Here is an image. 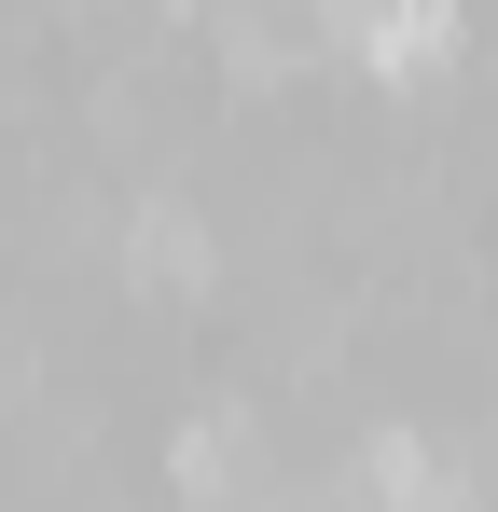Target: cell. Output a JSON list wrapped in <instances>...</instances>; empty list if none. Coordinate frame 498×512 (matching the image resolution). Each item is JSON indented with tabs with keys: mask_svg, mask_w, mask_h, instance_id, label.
<instances>
[{
	"mask_svg": "<svg viewBox=\"0 0 498 512\" xmlns=\"http://www.w3.org/2000/svg\"><path fill=\"white\" fill-rule=\"evenodd\" d=\"M236 471H249V429L236 416H194V429H180V485H194V499H222Z\"/></svg>",
	"mask_w": 498,
	"mask_h": 512,
	"instance_id": "3957f363",
	"label": "cell"
},
{
	"mask_svg": "<svg viewBox=\"0 0 498 512\" xmlns=\"http://www.w3.org/2000/svg\"><path fill=\"white\" fill-rule=\"evenodd\" d=\"M319 14V42H346L360 70H429V56H457V0H305Z\"/></svg>",
	"mask_w": 498,
	"mask_h": 512,
	"instance_id": "6da1fadb",
	"label": "cell"
},
{
	"mask_svg": "<svg viewBox=\"0 0 498 512\" xmlns=\"http://www.w3.org/2000/svg\"><path fill=\"white\" fill-rule=\"evenodd\" d=\"M360 485H374V512H471V471L429 429H374L360 443Z\"/></svg>",
	"mask_w": 498,
	"mask_h": 512,
	"instance_id": "7a4b0ae2",
	"label": "cell"
},
{
	"mask_svg": "<svg viewBox=\"0 0 498 512\" xmlns=\"http://www.w3.org/2000/svg\"><path fill=\"white\" fill-rule=\"evenodd\" d=\"M125 250L153 263L166 291H194V277H208V236H194V222H180V208H139V236H125Z\"/></svg>",
	"mask_w": 498,
	"mask_h": 512,
	"instance_id": "277c9868",
	"label": "cell"
}]
</instances>
